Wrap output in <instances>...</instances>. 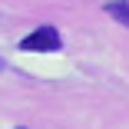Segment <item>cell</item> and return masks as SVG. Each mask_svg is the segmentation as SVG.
<instances>
[{"label":"cell","instance_id":"obj_3","mask_svg":"<svg viewBox=\"0 0 129 129\" xmlns=\"http://www.w3.org/2000/svg\"><path fill=\"white\" fill-rule=\"evenodd\" d=\"M4 66H7V63H4V60H0V70H4Z\"/></svg>","mask_w":129,"mask_h":129},{"label":"cell","instance_id":"obj_2","mask_svg":"<svg viewBox=\"0 0 129 129\" xmlns=\"http://www.w3.org/2000/svg\"><path fill=\"white\" fill-rule=\"evenodd\" d=\"M106 13L129 30V4H126V0H109V4H106Z\"/></svg>","mask_w":129,"mask_h":129},{"label":"cell","instance_id":"obj_1","mask_svg":"<svg viewBox=\"0 0 129 129\" xmlns=\"http://www.w3.org/2000/svg\"><path fill=\"white\" fill-rule=\"evenodd\" d=\"M60 46H63V33L56 27H50V23L30 30L27 37L20 40V50H23V53H56Z\"/></svg>","mask_w":129,"mask_h":129},{"label":"cell","instance_id":"obj_4","mask_svg":"<svg viewBox=\"0 0 129 129\" xmlns=\"http://www.w3.org/2000/svg\"><path fill=\"white\" fill-rule=\"evenodd\" d=\"M20 129H23V126H20Z\"/></svg>","mask_w":129,"mask_h":129}]
</instances>
